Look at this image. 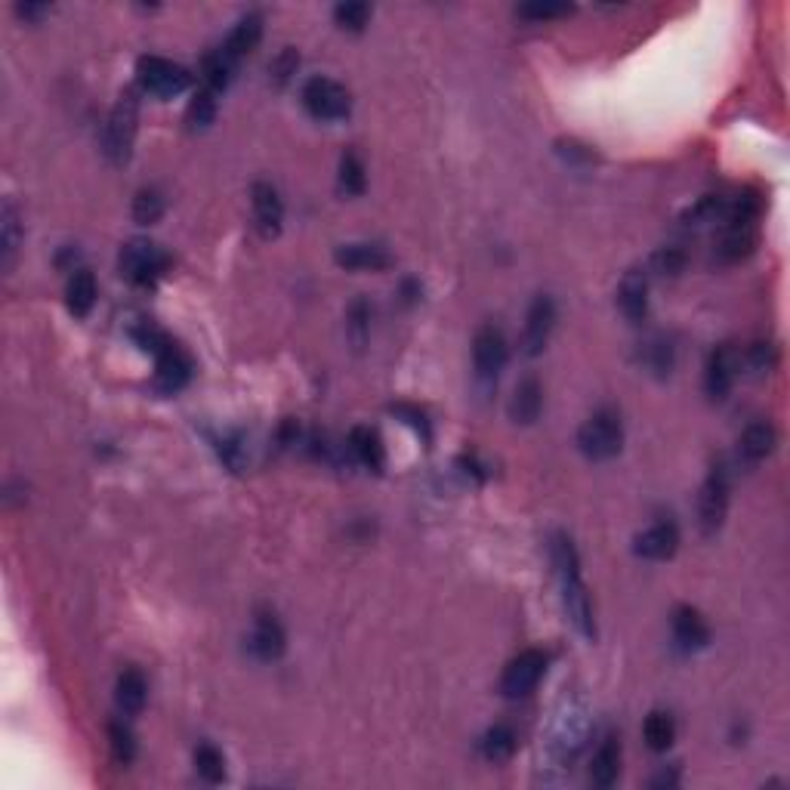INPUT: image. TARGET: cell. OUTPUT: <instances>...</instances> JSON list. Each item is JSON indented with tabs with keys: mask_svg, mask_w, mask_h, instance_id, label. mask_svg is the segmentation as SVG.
Segmentation results:
<instances>
[{
	"mask_svg": "<svg viewBox=\"0 0 790 790\" xmlns=\"http://www.w3.org/2000/svg\"><path fill=\"white\" fill-rule=\"evenodd\" d=\"M775 445H778L775 426L766 423V420H760V423H750V426L744 429V436H741V442H738V454H741V460H747V463H760V460H766V457L775 451Z\"/></svg>",
	"mask_w": 790,
	"mask_h": 790,
	"instance_id": "cell-22",
	"label": "cell"
},
{
	"mask_svg": "<svg viewBox=\"0 0 790 790\" xmlns=\"http://www.w3.org/2000/svg\"><path fill=\"white\" fill-rule=\"evenodd\" d=\"M636 556H642V559H649V562H664V559H670L676 550H679V528H676V522H667V519H661V522H655V525H649L645 528L639 537H636Z\"/></svg>",
	"mask_w": 790,
	"mask_h": 790,
	"instance_id": "cell-15",
	"label": "cell"
},
{
	"mask_svg": "<svg viewBox=\"0 0 790 790\" xmlns=\"http://www.w3.org/2000/svg\"><path fill=\"white\" fill-rule=\"evenodd\" d=\"M136 124H139V99H136L133 90H127L115 102V109L109 115V124H105V136H102V152L112 164H127L130 161L133 139H136Z\"/></svg>",
	"mask_w": 790,
	"mask_h": 790,
	"instance_id": "cell-4",
	"label": "cell"
},
{
	"mask_svg": "<svg viewBox=\"0 0 790 790\" xmlns=\"http://www.w3.org/2000/svg\"><path fill=\"white\" fill-rule=\"evenodd\" d=\"M146 698H149V682L142 676L136 667H127L118 682H115V701L121 707V713L127 716H136L142 707H146Z\"/></svg>",
	"mask_w": 790,
	"mask_h": 790,
	"instance_id": "cell-23",
	"label": "cell"
},
{
	"mask_svg": "<svg viewBox=\"0 0 790 790\" xmlns=\"http://www.w3.org/2000/svg\"><path fill=\"white\" fill-rule=\"evenodd\" d=\"M352 457L368 466L371 473H383V466H386V448H383V439L374 426H355L352 433H349V445Z\"/></svg>",
	"mask_w": 790,
	"mask_h": 790,
	"instance_id": "cell-19",
	"label": "cell"
},
{
	"mask_svg": "<svg viewBox=\"0 0 790 790\" xmlns=\"http://www.w3.org/2000/svg\"><path fill=\"white\" fill-rule=\"evenodd\" d=\"M19 244H22V220H19L16 204L7 201L4 210H0V269L4 272L13 269Z\"/></svg>",
	"mask_w": 790,
	"mask_h": 790,
	"instance_id": "cell-25",
	"label": "cell"
},
{
	"mask_svg": "<svg viewBox=\"0 0 790 790\" xmlns=\"http://www.w3.org/2000/svg\"><path fill=\"white\" fill-rule=\"evenodd\" d=\"M250 201H254V220L263 238H275L284 223V201L275 186L269 183H254L250 189Z\"/></svg>",
	"mask_w": 790,
	"mask_h": 790,
	"instance_id": "cell-16",
	"label": "cell"
},
{
	"mask_svg": "<svg viewBox=\"0 0 790 790\" xmlns=\"http://www.w3.org/2000/svg\"><path fill=\"white\" fill-rule=\"evenodd\" d=\"M510 358V346H507V337L500 328L494 325H485L476 331L473 337V365H476V377L479 380H497V374L504 371Z\"/></svg>",
	"mask_w": 790,
	"mask_h": 790,
	"instance_id": "cell-12",
	"label": "cell"
},
{
	"mask_svg": "<svg viewBox=\"0 0 790 790\" xmlns=\"http://www.w3.org/2000/svg\"><path fill=\"white\" fill-rule=\"evenodd\" d=\"M741 371V352L735 343H720L710 358H707V371H704V389L713 402H723L726 395L732 392L735 380Z\"/></svg>",
	"mask_w": 790,
	"mask_h": 790,
	"instance_id": "cell-10",
	"label": "cell"
},
{
	"mask_svg": "<svg viewBox=\"0 0 790 790\" xmlns=\"http://www.w3.org/2000/svg\"><path fill=\"white\" fill-rule=\"evenodd\" d=\"M556 328V303L550 294H537L534 303L528 306V315H525V328H522V352L528 358L541 355L550 343V334Z\"/></svg>",
	"mask_w": 790,
	"mask_h": 790,
	"instance_id": "cell-11",
	"label": "cell"
},
{
	"mask_svg": "<svg viewBox=\"0 0 790 790\" xmlns=\"http://www.w3.org/2000/svg\"><path fill=\"white\" fill-rule=\"evenodd\" d=\"M109 738H112V753H115V760L118 763H133V757H136V738H133V732L124 726V723H112L109 726Z\"/></svg>",
	"mask_w": 790,
	"mask_h": 790,
	"instance_id": "cell-37",
	"label": "cell"
},
{
	"mask_svg": "<svg viewBox=\"0 0 790 790\" xmlns=\"http://www.w3.org/2000/svg\"><path fill=\"white\" fill-rule=\"evenodd\" d=\"M652 269L658 275H679L682 269H686V250L682 247H661L658 254L652 257Z\"/></svg>",
	"mask_w": 790,
	"mask_h": 790,
	"instance_id": "cell-38",
	"label": "cell"
},
{
	"mask_svg": "<svg viewBox=\"0 0 790 790\" xmlns=\"http://www.w3.org/2000/svg\"><path fill=\"white\" fill-rule=\"evenodd\" d=\"M340 189L346 195H365L368 189V173H365V164L355 152H346L340 158Z\"/></svg>",
	"mask_w": 790,
	"mask_h": 790,
	"instance_id": "cell-34",
	"label": "cell"
},
{
	"mask_svg": "<svg viewBox=\"0 0 790 790\" xmlns=\"http://www.w3.org/2000/svg\"><path fill=\"white\" fill-rule=\"evenodd\" d=\"M170 266V257L167 250L149 238H133L121 247V257H118V269L121 275L136 284V287H152Z\"/></svg>",
	"mask_w": 790,
	"mask_h": 790,
	"instance_id": "cell-5",
	"label": "cell"
},
{
	"mask_svg": "<svg viewBox=\"0 0 790 790\" xmlns=\"http://www.w3.org/2000/svg\"><path fill=\"white\" fill-rule=\"evenodd\" d=\"M516 747H519V738H516V732L510 729V726H491L482 738H479V753L482 757L488 760V763H504V760H510L513 753H516Z\"/></svg>",
	"mask_w": 790,
	"mask_h": 790,
	"instance_id": "cell-28",
	"label": "cell"
},
{
	"mask_svg": "<svg viewBox=\"0 0 790 790\" xmlns=\"http://www.w3.org/2000/svg\"><path fill=\"white\" fill-rule=\"evenodd\" d=\"M213 118H217V99H213V90H198L189 102V109H186V121L192 130H204L213 124Z\"/></svg>",
	"mask_w": 790,
	"mask_h": 790,
	"instance_id": "cell-35",
	"label": "cell"
},
{
	"mask_svg": "<svg viewBox=\"0 0 790 790\" xmlns=\"http://www.w3.org/2000/svg\"><path fill=\"white\" fill-rule=\"evenodd\" d=\"M578 448L590 460H612L624 448V420L615 408L593 411L578 429Z\"/></svg>",
	"mask_w": 790,
	"mask_h": 790,
	"instance_id": "cell-3",
	"label": "cell"
},
{
	"mask_svg": "<svg viewBox=\"0 0 790 790\" xmlns=\"http://www.w3.org/2000/svg\"><path fill=\"white\" fill-rule=\"evenodd\" d=\"M334 260L343 269H362V272H380L392 266V254L386 250V244L380 241H352V244H340L334 250Z\"/></svg>",
	"mask_w": 790,
	"mask_h": 790,
	"instance_id": "cell-13",
	"label": "cell"
},
{
	"mask_svg": "<svg viewBox=\"0 0 790 790\" xmlns=\"http://www.w3.org/2000/svg\"><path fill=\"white\" fill-rule=\"evenodd\" d=\"M621 775V744L618 738H605L599 744V750L593 753L590 763V781L596 787H612Z\"/></svg>",
	"mask_w": 790,
	"mask_h": 790,
	"instance_id": "cell-26",
	"label": "cell"
},
{
	"mask_svg": "<svg viewBox=\"0 0 790 790\" xmlns=\"http://www.w3.org/2000/svg\"><path fill=\"white\" fill-rule=\"evenodd\" d=\"M618 306H621L624 318L633 321V325H639V321L649 315V275H645L642 269H630L621 278Z\"/></svg>",
	"mask_w": 790,
	"mask_h": 790,
	"instance_id": "cell-18",
	"label": "cell"
},
{
	"mask_svg": "<svg viewBox=\"0 0 790 790\" xmlns=\"http://www.w3.org/2000/svg\"><path fill=\"white\" fill-rule=\"evenodd\" d=\"M334 19L346 31H362L368 25V19H371V7L358 4V0H349V4H337L334 7Z\"/></svg>",
	"mask_w": 790,
	"mask_h": 790,
	"instance_id": "cell-36",
	"label": "cell"
},
{
	"mask_svg": "<svg viewBox=\"0 0 790 790\" xmlns=\"http://www.w3.org/2000/svg\"><path fill=\"white\" fill-rule=\"evenodd\" d=\"M642 738H645V744H649V750H655V753L670 750L676 741V720L667 710H652L642 723Z\"/></svg>",
	"mask_w": 790,
	"mask_h": 790,
	"instance_id": "cell-29",
	"label": "cell"
},
{
	"mask_svg": "<svg viewBox=\"0 0 790 790\" xmlns=\"http://www.w3.org/2000/svg\"><path fill=\"white\" fill-rule=\"evenodd\" d=\"M297 65H300V56H297L291 47H287V50H281V56L269 65V71H272V78H275L278 84H284V81L297 71Z\"/></svg>",
	"mask_w": 790,
	"mask_h": 790,
	"instance_id": "cell-41",
	"label": "cell"
},
{
	"mask_svg": "<svg viewBox=\"0 0 790 790\" xmlns=\"http://www.w3.org/2000/svg\"><path fill=\"white\" fill-rule=\"evenodd\" d=\"M670 627H673V639H676V645L682 652H698L710 642V627L701 618L698 608H692V605H679L673 612Z\"/></svg>",
	"mask_w": 790,
	"mask_h": 790,
	"instance_id": "cell-17",
	"label": "cell"
},
{
	"mask_svg": "<svg viewBox=\"0 0 790 790\" xmlns=\"http://www.w3.org/2000/svg\"><path fill=\"white\" fill-rule=\"evenodd\" d=\"M47 10H50V7H38V4H28V7H19L16 13H19V16H25V19H38V16H44Z\"/></svg>",
	"mask_w": 790,
	"mask_h": 790,
	"instance_id": "cell-43",
	"label": "cell"
},
{
	"mask_svg": "<svg viewBox=\"0 0 790 790\" xmlns=\"http://www.w3.org/2000/svg\"><path fill=\"white\" fill-rule=\"evenodd\" d=\"M260 38H263V16L260 13H247L232 31H229V38L223 41V53L238 65L250 50H254L257 44H260Z\"/></svg>",
	"mask_w": 790,
	"mask_h": 790,
	"instance_id": "cell-21",
	"label": "cell"
},
{
	"mask_svg": "<svg viewBox=\"0 0 790 790\" xmlns=\"http://www.w3.org/2000/svg\"><path fill=\"white\" fill-rule=\"evenodd\" d=\"M516 13L522 19H531V22H547V19H559V16L574 13V7L571 4H537V7H519Z\"/></svg>",
	"mask_w": 790,
	"mask_h": 790,
	"instance_id": "cell-40",
	"label": "cell"
},
{
	"mask_svg": "<svg viewBox=\"0 0 790 790\" xmlns=\"http://www.w3.org/2000/svg\"><path fill=\"white\" fill-rule=\"evenodd\" d=\"M96 278L90 269H75L65 284V303H68V312L75 318H84L90 315L93 303H96Z\"/></svg>",
	"mask_w": 790,
	"mask_h": 790,
	"instance_id": "cell-24",
	"label": "cell"
},
{
	"mask_svg": "<svg viewBox=\"0 0 790 790\" xmlns=\"http://www.w3.org/2000/svg\"><path fill=\"white\" fill-rule=\"evenodd\" d=\"M753 244H757V235H753V226H723L720 244L713 250V260L720 263H738L744 260Z\"/></svg>",
	"mask_w": 790,
	"mask_h": 790,
	"instance_id": "cell-27",
	"label": "cell"
},
{
	"mask_svg": "<svg viewBox=\"0 0 790 790\" xmlns=\"http://www.w3.org/2000/svg\"><path fill=\"white\" fill-rule=\"evenodd\" d=\"M541 408H544V386L534 374L522 377L513 389V399H510V417L516 423H534L541 417Z\"/></svg>",
	"mask_w": 790,
	"mask_h": 790,
	"instance_id": "cell-20",
	"label": "cell"
},
{
	"mask_svg": "<svg viewBox=\"0 0 790 790\" xmlns=\"http://www.w3.org/2000/svg\"><path fill=\"white\" fill-rule=\"evenodd\" d=\"M550 559H553V568H556V578H559V590H562V605H565V615L568 621L574 624L584 639H596V624H593V605H590V596H587V587L581 581V559H578V550H574V541L568 534H553L550 541Z\"/></svg>",
	"mask_w": 790,
	"mask_h": 790,
	"instance_id": "cell-1",
	"label": "cell"
},
{
	"mask_svg": "<svg viewBox=\"0 0 790 790\" xmlns=\"http://www.w3.org/2000/svg\"><path fill=\"white\" fill-rule=\"evenodd\" d=\"M235 62L217 47V50H210L204 59H201V78H204V84H207V90H226L229 87V81H232V75H235Z\"/></svg>",
	"mask_w": 790,
	"mask_h": 790,
	"instance_id": "cell-30",
	"label": "cell"
},
{
	"mask_svg": "<svg viewBox=\"0 0 790 790\" xmlns=\"http://www.w3.org/2000/svg\"><path fill=\"white\" fill-rule=\"evenodd\" d=\"M195 772L207 781V784H220L226 778V757L213 747V744H201L195 750Z\"/></svg>",
	"mask_w": 790,
	"mask_h": 790,
	"instance_id": "cell-32",
	"label": "cell"
},
{
	"mask_svg": "<svg viewBox=\"0 0 790 790\" xmlns=\"http://www.w3.org/2000/svg\"><path fill=\"white\" fill-rule=\"evenodd\" d=\"M392 414H399V417H405L417 433H423L426 439H429V423H426V417L417 411V408H411V405H392Z\"/></svg>",
	"mask_w": 790,
	"mask_h": 790,
	"instance_id": "cell-42",
	"label": "cell"
},
{
	"mask_svg": "<svg viewBox=\"0 0 790 790\" xmlns=\"http://www.w3.org/2000/svg\"><path fill=\"white\" fill-rule=\"evenodd\" d=\"M747 368L753 371V374H766V371H772V365H775V346L772 343H753L750 349H747Z\"/></svg>",
	"mask_w": 790,
	"mask_h": 790,
	"instance_id": "cell-39",
	"label": "cell"
},
{
	"mask_svg": "<svg viewBox=\"0 0 790 790\" xmlns=\"http://www.w3.org/2000/svg\"><path fill=\"white\" fill-rule=\"evenodd\" d=\"M247 652L257 661H275L284 652V627L272 612H260L247 633Z\"/></svg>",
	"mask_w": 790,
	"mask_h": 790,
	"instance_id": "cell-14",
	"label": "cell"
},
{
	"mask_svg": "<svg viewBox=\"0 0 790 790\" xmlns=\"http://www.w3.org/2000/svg\"><path fill=\"white\" fill-rule=\"evenodd\" d=\"M164 195L158 189H139L133 198V220L139 226H152L164 217Z\"/></svg>",
	"mask_w": 790,
	"mask_h": 790,
	"instance_id": "cell-33",
	"label": "cell"
},
{
	"mask_svg": "<svg viewBox=\"0 0 790 790\" xmlns=\"http://www.w3.org/2000/svg\"><path fill=\"white\" fill-rule=\"evenodd\" d=\"M544 673H547V655L541 649H525L504 667L500 692L507 698H528L537 689V682L544 679Z\"/></svg>",
	"mask_w": 790,
	"mask_h": 790,
	"instance_id": "cell-9",
	"label": "cell"
},
{
	"mask_svg": "<svg viewBox=\"0 0 790 790\" xmlns=\"http://www.w3.org/2000/svg\"><path fill=\"white\" fill-rule=\"evenodd\" d=\"M136 81L146 93L158 99H170V96H179L183 90H189L192 75H189V68L176 65L164 56H142L136 62Z\"/></svg>",
	"mask_w": 790,
	"mask_h": 790,
	"instance_id": "cell-7",
	"label": "cell"
},
{
	"mask_svg": "<svg viewBox=\"0 0 790 790\" xmlns=\"http://www.w3.org/2000/svg\"><path fill=\"white\" fill-rule=\"evenodd\" d=\"M729 491H732V470L726 460H720V463H713V470L698 497V525L707 537L723 528V519L729 510Z\"/></svg>",
	"mask_w": 790,
	"mask_h": 790,
	"instance_id": "cell-6",
	"label": "cell"
},
{
	"mask_svg": "<svg viewBox=\"0 0 790 790\" xmlns=\"http://www.w3.org/2000/svg\"><path fill=\"white\" fill-rule=\"evenodd\" d=\"M300 99L306 105V112L315 121H343L352 112V96L343 84L331 81V78H309L300 90Z\"/></svg>",
	"mask_w": 790,
	"mask_h": 790,
	"instance_id": "cell-8",
	"label": "cell"
},
{
	"mask_svg": "<svg viewBox=\"0 0 790 790\" xmlns=\"http://www.w3.org/2000/svg\"><path fill=\"white\" fill-rule=\"evenodd\" d=\"M136 343L142 349H149L155 355V362H158V374H155V383L161 392H176V389H183L192 377V358L179 349V343H173L164 331H158L155 325H142L133 331Z\"/></svg>",
	"mask_w": 790,
	"mask_h": 790,
	"instance_id": "cell-2",
	"label": "cell"
},
{
	"mask_svg": "<svg viewBox=\"0 0 790 790\" xmlns=\"http://www.w3.org/2000/svg\"><path fill=\"white\" fill-rule=\"evenodd\" d=\"M642 365L649 368L652 374H658V377H667L673 371V346H670V340L661 337V334L645 340V346H642Z\"/></svg>",
	"mask_w": 790,
	"mask_h": 790,
	"instance_id": "cell-31",
	"label": "cell"
}]
</instances>
